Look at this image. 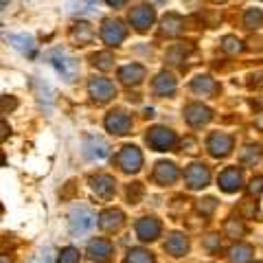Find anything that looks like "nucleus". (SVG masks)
Instances as JSON below:
<instances>
[{
	"label": "nucleus",
	"instance_id": "ddd939ff",
	"mask_svg": "<svg viewBox=\"0 0 263 263\" xmlns=\"http://www.w3.org/2000/svg\"><path fill=\"white\" fill-rule=\"evenodd\" d=\"M243 184V176H241V169L237 167H228L219 174V189L226 193H237Z\"/></svg>",
	"mask_w": 263,
	"mask_h": 263
},
{
	"label": "nucleus",
	"instance_id": "e433bc0d",
	"mask_svg": "<svg viewBox=\"0 0 263 263\" xmlns=\"http://www.w3.org/2000/svg\"><path fill=\"white\" fill-rule=\"evenodd\" d=\"M105 3H108L110 7H123V5L127 3V0H105Z\"/></svg>",
	"mask_w": 263,
	"mask_h": 263
},
{
	"label": "nucleus",
	"instance_id": "c85d7f7f",
	"mask_svg": "<svg viewBox=\"0 0 263 263\" xmlns=\"http://www.w3.org/2000/svg\"><path fill=\"white\" fill-rule=\"evenodd\" d=\"M90 60H92V64L97 66L99 70H110L112 68V62H114V57L110 55V53H95L92 57H90Z\"/></svg>",
	"mask_w": 263,
	"mask_h": 263
},
{
	"label": "nucleus",
	"instance_id": "5701e85b",
	"mask_svg": "<svg viewBox=\"0 0 263 263\" xmlns=\"http://www.w3.org/2000/svg\"><path fill=\"white\" fill-rule=\"evenodd\" d=\"M252 246L248 243H237L228 250V261L230 263H248L252 259Z\"/></svg>",
	"mask_w": 263,
	"mask_h": 263
},
{
	"label": "nucleus",
	"instance_id": "aec40b11",
	"mask_svg": "<svg viewBox=\"0 0 263 263\" xmlns=\"http://www.w3.org/2000/svg\"><path fill=\"white\" fill-rule=\"evenodd\" d=\"M88 257L97 263H105L112 257V243L108 239H95L88 246Z\"/></svg>",
	"mask_w": 263,
	"mask_h": 263
},
{
	"label": "nucleus",
	"instance_id": "c756f323",
	"mask_svg": "<svg viewBox=\"0 0 263 263\" xmlns=\"http://www.w3.org/2000/svg\"><path fill=\"white\" fill-rule=\"evenodd\" d=\"M224 235L237 239V237L243 235V224H241V221H237V219H228L226 224H224Z\"/></svg>",
	"mask_w": 263,
	"mask_h": 263
},
{
	"label": "nucleus",
	"instance_id": "6e6552de",
	"mask_svg": "<svg viewBox=\"0 0 263 263\" xmlns=\"http://www.w3.org/2000/svg\"><path fill=\"white\" fill-rule=\"evenodd\" d=\"M101 37H103V42L108 44V46H119L123 40L127 37V29L123 27V22L121 20H105L103 22V27H101Z\"/></svg>",
	"mask_w": 263,
	"mask_h": 263
},
{
	"label": "nucleus",
	"instance_id": "a19ab883",
	"mask_svg": "<svg viewBox=\"0 0 263 263\" xmlns=\"http://www.w3.org/2000/svg\"><path fill=\"white\" fill-rule=\"evenodd\" d=\"M259 263H263V261H259Z\"/></svg>",
	"mask_w": 263,
	"mask_h": 263
},
{
	"label": "nucleus",
	"instance_id": "39448f33",
	"mask_svg": "<svg viewBox=\"0 0 263 263\" xmlns=\"http://www.w3.org/2000/svg\"><path fill=\"white\" fill-rule=\"evenodd\" d=\"M88 92H90V97H92L97 103H108L110 99L117 95V88H114V84L110 79L92 77V79H90V84H88Z\"/></svg>",
	"mask_w": 263,
	"mask_h": 263
},
{
	"label": "nucleus",
	"instance_id": "dca6fc26",
	"mask_svg": "<svg viewBox=\"0 0 263 263\" xmlns=\"http://www.w3.org/2000/svg\"><path fill=\"white\" fill-rule=\"evenodd\" d=\"M145 75H147V70H145V66H141V64H127V66H123V68L119 70V79L125 86H138V84H143Z\"/></svg>",
	"mask_w": 263,
	"mask_h": 263
},
{
	"label": "nucleus",
	"instance_id": "a878e982",
	"mask_svg": "<svg viewBox=\"0 0 263 263\" xmlns=\"http://www.w3.org/2000/svg\"><path fill=\"white\" fill-rule=\"evenodd\" d=\"M9 42L18 48V51H22V53H33V48H35V42H33V37L31 35H27V33H22V35H11L9 37Z\"/></svg>",
	"mask_w": 263,
	"mask_h": 263
},
{
	"label": "nucleus",
	"instance_id": "423d86ee",
	"mask_svg": "<svg viewBox=\"0 0 263 263\" xmlns=\"http://www.w3.org/2000/svg\"><path fill=\"white\" fill-rule=\"evenodd\" d=\"M184 182L189 189H204L211 182V171L206 164L202 162H193L189 164L186 171H184Z\"/></svg>",
	"mask_w": 263,
	"mask_h": 263
},
{
	"label": "nucleus",
	"instance_id": "412c9836",
	"mask_svg": "<svg viewBox=\"0 0 263 263\" xmlns=\"http://www.w3.org/2000/svg\"><path fill=\"white\" fill-rule=\"evenodd\" d=\"M152 90H154V95H158V97L174 95L176 92V79L171 77L169 72H160V75L152 81Z\"/></svg>",
	"mask_w": 263,
	"mask_h": 263
},
{
	"label": "nucleus",
	"instance_id": "a211bd4d",
	"mask_svg": "<svg viewBox=\"0 0 263 263\" xmlns=\"http://www.w3.org/2000/svg\"><path fill=\"white\" fill-rule=\"evenodd\" d=\"M164 252L171 254V257H184L189 252V239L182 235V233H171L164 241Z\"/></svg>",
	"mask_w": 263,
	"mask_h": 263
},
{
	"label": "nucleus",
	"instance_id": "72a5a7b5",
	"mask_svg": "<svg viewBox=\"0 0 263 263\" xmlns=\"http://www.w3.org/2000/svg\"><path fill=\"white\" fill-rule=\"evenodd\" d=\"M197 211H200L202 215H211V213L215 211V200H213V197H206V200H200V204H197Z\"/></svg>",
	"mask_w": 263,
	"mask_h": 263
},
{
	"label": "nucleus",
	"instance_id": "393cba45",
	"mask_svg": "<svg viewBox=\"0 0 263 263\" xmlns=\"http://www.w3.org/2000/svg\"><path fill=\"white\" fill-rule=\"evenodd\" d=\"M125 263H156L154 254L149 250H143V248H132L125 257Z\"/></svg>",
	"mask_w": 263,
	"mask_h": 263
},
{
	"label": "nucleus",
	"instance_id": "4be33fe9",
	"mask_svg": "<svg viewBox=\"0 0 263 263\" xmlns=\"http://www.w3.org/2000/svg\"><path fill=\"white\" fill-rule=\"evenodd\" d=\"M182 27H184L182 18H180V15H176V13H169L167 18L162 20L160 33H162V35H169V37H176V35H180V33H182Z\"/></svg>",
	"mask_w": 263,
	"mask_h": 263
},
{
	"label": "nucleus",
	"instance_id": "7ed1b4c3",
	"mask_svg": "<svg viewBox=\"0 0 263 263\" xmlns=\"http://www.w3.org/2000/svg\"><path fill=\"white\" fill-rule=\"evenodd\" d=\"M51 64L55 66V70L64 77V81H75L77 79V72H79V62L75 57L66 55L64 51H57L51 55Z\"/></svg>",
	"mask_w": 263,
	"mask_h": 263
},
{
	"label": "nucleus",
	"instance_id": "6ab92c4d",
	"mask_svg": "<svg viewBox=\"0 0 263 263\" xmlns=\"http://www.w3.org/2000/svg\"><path fill=\"white\" fill-rule=\"evenodd\" d=\"M123 221H125V217H123V213L119 209H108L99 215V226H101L105 233H117L123 226Z\"/></svg>",
	"mask_w": 263,
	"mask_h": 263
},
{
	"label": "nucleus",
	"instance_id": "ea45409f",
	"mask_svg": "<svg viewBox=\"0 0 263 263\" xmlns=\"http://www.w3.org/2000/svg\"><path fill=\"white\" fill-rule=\"evenodd\" d=\"M0 263H9V261H7V257H3V259H0Z\"/></svg>",
	"mask_w": 263,
	"mask_h": 263
},
{
	"label": "nucleus",
	"instance_id": "0eeeda50",
	"mask_svg": "<svg viewBox=\"0 0 263 263\" xmlns=\"http://www.w3.org/2000/svg\"><path fill=\"white\" fill-rule=\"evenodd\" d=\"M206 149L213 158H226V156L233 152V136L224 134V132H215V134L209 136Z\"/></svg>",
	"mask_w": 263,
	"mask_h": 263
},
{
	"label": "nucleus",
	"instance_id": "58836bf2",
	"mask_svg": "<svg viewBox=\"0 0 263 263\" xmlns=\"http://www.w3.org/2000/svg\"><path fill=\"white\" fill-rule=\"evenodd\" d=\"M81 3H86V5H90V7H92V5L97 3V0H81Z\"/></svg>",
	"mask_w": 263,
	"mask_h": 263
},
{
	"label": "nucleus",
	"instance_id": "2f4dec72",
	"mask_svg": "<svg viewBox=\"0 0 263 263\" xmlns=\"http://www.w3.org/2000/svg\"><path fill=\"white\" fill-rule=\"evenodd\" d=\"M259 160H261V149H259V147H252V145L246 147L243 154H241V162L243 164H254Z\"/></svg>",
	"mask_w": 263,
	"mask_h": 263
},
{
	"label": "nucleus",
	"instance_id": "4c0bfd02",
	"mask_svg": "<svg viewBox=\"0 0 263 263\" xmlns=\"http://www.w3.org/2000/svg\"><path fill=\"white\" fill-rule=\"evenodd\" d=\"M257 127H261V129H263V114H261V117L257 119Z\"/></svg>",
	"mask_w": 263,
	"mask_h": 263
},
{
	"label": "nucleus",
	"instance_id": "f03ea898",
	"mask_svg": "<svg viewBox=\"0 0 263 263\" xmlns=\"http://www.w3.org/2000/svg\"><path fill=\"white\" fill-rule=\"evenodd\" d=\"M145 141L156 152H169V149H174V145H176L178 138H176V134L169 127H160L158 125V127H152L149 132H147Z\"/></svg>",
	"mask_w": 263,
	"mask_h": 263
},
{
	"label": "nucleus",
	"instance_id": "20e7f679",
	"mask_svg": "<svg viewBox=\"0 0 263 263\" xmlns=\"http://www.w3.org/2000/svg\"><path fill=\"white\" fill-rule=\"evenodd\" d=\"M117 164L125 171V174H136L143 167V154L134 145H125L117 156Z\"/></svg>",
	"mask_w": 263,
	"mask_h": 263
},
{
	"label": "nucleus",
	"instance_id": "9d476101",
	"mask_svg": "<svg viewBox=\"0 0 263 263\" xmlns=\"http://www.w3.org/2000/svg\"><path fill=\"white\" fill-rule=\"evenodd\" d=\"M105 129L112 132V134H117V136L127 134L132 129V117L123 110H112L108 117H105Z\"/></svg>",
	"mask_w": 263,
	"mask_h": 263
},
{
	"label": "nucleus",
	"instance_id": "f3484780",
	"mask_svg": "<svg viewBox=\"0 0 263 263\" xmlns=\"http://www.w3.org/2000/svg\"><path fill=\"white\" fill-rule=\"evenodd\" d=\"M90 186H92V191L103 197V200H110L112 193H114V186H117V182H114V178L108 176V174H99L95 178H90Z\"/></svg>",
	"mask_w": 263,
	"mask_h": 263
},
{
	"label": "nucleus",
	"instance_id": "bb28decb",
	"mask_svg": "<svg viewBox=\"0 0 263 263\" xmlns=\"http://www.w3.org/2000/svg\"><path fill=\"white\" fill-rule=\"evenodd\" d=\"M92 27H90L88 22H79L75 24V29H72V37L79 40V44H84V42H90L92 40Z\"/></svg>",
	"mask_w": 263,
	"mask_h": 263
},
{
	"label": "nucleus",
	"instance_id": "9b49d317",
	"mask_svg": "<svg viewBox=\"0 0 263 263\" xmlns=\"http://www.w3.org/2000/svg\"><path fill=\"white\" fill-rule=\"evenodd\" d=\"M160 221L156 219V217H141L136 221V235H138V239L141 241H156L160 237Z\"/></svg>",
	"mask_w": 263,
	"mask_h": 263
},
{
	"label": "nucleus",
	"instance_id": "4468645a",
	"mask_svg": "<svg viewBox=\"0 0 263 263\" xmlns=\"http://www.w3.org/2000/svg\"><path fill=\"white\" fill-rule=\"evenodd\" d=\"M152 180L160 186H169L178 180V167L174 162H158L152 174Z\"/></svg>",
	"mask_w": 263,
	"mask_h": 263
},
{
	"label": "nucleus",
	"instance_id": "b1692460",
	"mask_svg": "<svg viewBox=\"0 0 263 263\" xmlns=\"http://www.w3.org/2000/svg\"><path fill=\"white\" fill-rule=\"evenodd\" d=\"M191 88H193V92H197V95H215L217 92V84L211 77H206V75H204V77H195Z\"/></svg>",
	"mask_w": 263,
	"mask_h": 263
},
{
	"label": "nucleus",
	"instance_id": "f704fd0d",
	"mask_svg": "<svg viewBox=\"0 0 263 263\" xmlns=\"http://www.w3.org/2000/svg\"><path fill=\"white\" fill-rule=\"evenodd\" d=\"M250 193L252 195H259L263 191V178H252V182H250Z\"/></svg>",
	"mask_w": 263,
	"mask_h": 263
},
{
	"label": "nucleus",
	"instance_id": "473e14b6",
	"mask_svg": "<svg viewBox=\"0 0 263 263\" xmlns=\"http://www.w3.org/2000/svg\"><path fill=\"white\" fill-rule=\"evenodd\" d=\"M57 263H79V250L68 246V248H64L60 252V261Z\"/></svg>",
	"mask_w": 263,
	"mask_h": 263
},
{
	"label": "nucleus",
	"instance_id": "c9c22d12",
	"mask_svg": "<svg viewBox=\"0 0 263 263\" xmlns=\"http://www.w3.org/2000/svg\"><path fill=\"white\" fill-rule=\"evenodd\" d=\"M215 246H219V237H217V235H209L206 248H215Z\"/></svg>",
	"mask_w": 263,
	"mask_h": 263
},
{
	"label": "nucleus",
	"instance_id": "1a4fd4ad",
	"mask_svg": "<svg viewBox=\"0 0 263 263\" xmlns=\"http://www.w3.org/2000/svg\"><path fill=\"white\" fill-rule=\"evenodd\" d=\"M156 20V13L149 5H136L134 9L129 11V22H132V27H134L136 31H147L154 24Z\"/></svg>",
	"mask_w": 263,
	"mask_h": 263
},
{
	"label": "nucleus",
	"instance_id": "f8f14e48",
	"mask_svg": "<svg viewBox=\"0 0 263 263\" xmlns=\"http://www.w3.org/2000/svg\"><path fill=\"white\" fill-rule=\"evenodd\" d=\"M184 119L191 127H202L213 119V112L202 103H189L184 108Z\"/></svg>",
	"mask_w": 263,
	"mask_h": 263
},
{
	"label": "nucleus",
	"instance_id": "7c9ffc66",
	"mask_svg": "<svg viewBox=\"0 0 263 263\" xmlns=\"http://www.w3.org/2000/svg\"><path fill=\"white\" fill-rule=\"evenodd\" d=\"M221 51L228 53V55H237V53H241V51H243V46H241V42H239V40H237V37L228 35V37H224V44H221Z\"/></svg>",
	"mask_w": 263,
	"mask_h": 263
},
{
	"label": "nucleus",
	"instance_id": "cd10ccee",
	"mask_svg": "<svg viewBox=\"0 0 263 263\" xmlns=\"http://www.w3.org/2000/svg\"><path fill=\"white\" fill-rule=\"evenodd\" d=\"M243 24L248 29H259L263 27V11L261 9H248L243 15Z\"/></svg>",
	"mask_w": 263,
	"mask_h": 263
},
{
	"label": "nucleus",
	"instance_id": "2eb2a0df",
	"mask_svg": "<svg viewBox=\"0 0 263 263\" xmlns=\"http://www.w3.org/2000/svg\"><path fill=\"white\" fill-rule=\"evenodd\" d=\"M108 143L103 141V138H99V136H88L86 141H84V156L90 160H101L108 156Z\"/></svg>",
	"mask_w": 263,
	"mask_h": 263
},
{
	"label": "nucleus",
	"instance_id": "f257e3e1",
	"mask_svg": "<svg viewBox=\"0 0 263 263\" xmlns=\"http://www.w3.org/2000/svg\"><path fill=\"white\" fill-rule=\"evenodd\" d=\"M97 226V215L88 206H77L70 213V233L75 237L88 235Z\"/></svg>",
	"mask_w": 263,
	"mask_h": 263
}]
</instances>
